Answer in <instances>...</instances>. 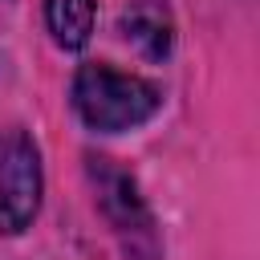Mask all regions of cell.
<instances>
[{"label": "cell", "mask_w": 260, "mask_h": 260, "mask_svg": "<svg viewBox=\"0 0 260 260\" xmlns=\"http://www.w3.org/2000/svg\"><path fill=\"white\" fill-rule=\"evenodd\" d=\"M73 106L93 130H130L142 126L158 110V89L134 73H118L110 65H81L73 77Z\"/></svg>", "instance_id": "cell-1"}, {"label": "cell", "mask_w": 260, "mask_h": 260, "mask_svg": "<svg viewBox=\"0 0 260 260\" xmlns=\"http://www.w3.org/2000/svg\"><path fill=\"white\" fill-rule=\"evenodd\" d=\"M41 203V158L24 130H0V232L32 223Z\"/></svg>", "instance_id": "cell-2"}, {"label": "cell", "mask_w": 260, "mask_h": 260, "mask_svg": "<svg viewBox=\"0 0 260 260\" xmlns=\"http://www.w3.org/2000/svg\"><path fill=\"white\" fill-rule=\"evenodd\" d=\"M89 175L98 183V199L106 207V215L118 223V232H138V236H150V215L138 199V187L126 171H118L110 158H89Z\"/></svg>", "instance_id": "cell-3"}, {"label": "cell", "mask_w": 260, "mask_h": 260, "mask_svg": "<svg viewBox=\"0 0 260 260\" xmlns=\"http://www.w3.org/2000/svg\"><path fill=\"white\" fill-rule=\"evenodd\" d=\"M118 28L122 37L150 61H162L171 53V41H175V28H171V12L162 0H134L130 8H122L118 16Z\"/></svg>", "instance_id": "cell-4"}, {"label": "cell", "mask_w": 260, "mask_h": 260, "mask_svg": "<svg viewBox=\"0 0 260 260\" xmlns=\"http://www.w3.org/2000/svg\"><path fill=\"white\" fill-rule=\"evenodd\" d=\"M49 28L61 49H85L93 32V0H49Z\"/></svg>", "instance_id": "cell-5"}]
</instances>
